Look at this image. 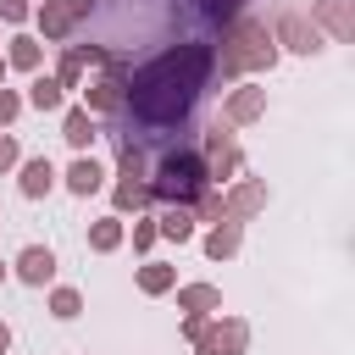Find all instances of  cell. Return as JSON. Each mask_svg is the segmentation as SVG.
<instances>
[{
    "label": "cell",
    "mask_w": 355,
    "mask_h": 355,
    "mask_svg": "<svg viewBox=\"0 0 355 355\" xmlns=\"http://www.w3.org/2000/svg\"><path fill=\"white\" fill-rule=\"evenodd\" d=\"M211 72H216L211 44H178V50H161L150 67H139L133 83H122V100H128V111L139 122L178 128V122H189V111L205 94Z\"/></svg>",
    "instance_id": "obj_1"
},
{
    "label": "cell",
    "mask_w": 355,
    "mask_h": 355,
    "mask_svg": "<svg viewBox=\"0 0 355 355\" xmlns=\"http://www.w3.org/2000/svg\"><path fill=\"white\" fill-rule=\"evenodd\" d=\"M277 61V39L261 17H233L227 39H222V72L239 78V72H266Z\"/></svg>",
    "instance_id": "obj_2"
},
{
    "label": "cell",
    "mask_w": 355,
    "mask_h": 355,
    "mask_svg": "<svg viewBox=\"0 0 355 355\" xmlns=\"http://www.w3.org/2000/svg\"><path fill=\"white\" fill-rule=\"evenodd\" d=\"M144 189H150V205H155V200H161V205H189V200L205 189L200 150H166L161 166H155V178H150Z\"/></svg>",
    "instance_id": "obj_3"
},
{
    "label": "cell",
    "mask_w": 355,
    "mask_h": 355,
    "mask_svg": "<svg viewBox=\"0 0 355 355\" xmlns=\"http://www.w3.org/2000/svg\"><path fill=\"white\" fill-rule=\"evenodd\" d=\"M200 166H205V183H227L239 166H244V155H239V144H233V128H211L205 133V150H200Z\"/></svg>",
    "instance_id": "obj_4"
},
{
    "label": "cell",
    "mask_w": 355,
    "mask_h": 355,
    "mask_svg": "<svg viewBox=\"0 0 355 355\" xmlns=\"http://www.w3.org/2000/svg\"><path fill=\"white\" fill-rule=\"evenodd\" d=\"M89 6H94V0H44V6H39V33H44V39H67V33L89 17Z\"/></svg>",
    "instance_id": "obj_5"
},
{
    "label": "cell",
    "mask_w": 355,
    "mask_h": 355,
    "mask_svg": "<svg viewBox=\"0 0 355 355\" xmlns=\"http://www.w3.org/2000/svg\"><path fill=\"white\" fill-rule=\"evenodd\" d=\"M261 111H266V89L244 83V89H233V94H227V105H222V122H227V128H244V122H255Z\"/></svg>",
    "instance_id": "obj_6"
},
{
    "label": "cell",
    "mask_w": 355,
    "mask_h": 355,
    "mask_svg": "<svg viewBox=\"0 0 355 355\" xmlns=\"http://www.w3.org/2000/svg\"><path fill=\"white\" fill-rule=\"evenodd\" d=\"M17 277H22L28 288H44V283L55 277V250H50V244H28V250L17 255Z\"/></svg>",
    "instance_id": "obj_7"
},
{
    "label": "cell",
    "mask_w": 355,
    "mask_h": 355,
    "mask_svg": "<svg viewBox=\"0 0 355 355\" xmlns=\"http://www.w3.org/2000/svg\"><path fill=\"white\" fill-rule=\"evenodd\" d=\"M261 205H266V183H261V178H250V183H239L233 194H222V216H227V222H244V216H255Z\"/></svg>",
    "instance_id": "obj_8"
},
{
    "label": "cell",
    "mask_w": 355,
    "mask_h": 355,
    "mask_svg": "<svg viewBox=\"0 0 355 355\" xmlns=\"http://www.w3.org/2000/svg\"><path fill=\"white\" fill-rule=\"evenodd\" d=\"M272 39H283V44H288V50H300V55H311V50H322V39H316V28H311V22L300 17V11H283V17H277V33H272Z\"/></svg>",
    "instance_id": "obj_9"
},
{
    "label": "cell",
    "mask_w": 355,
    "mask_h": 355,
    "mask_svg": "<svg viewBox=\"0 0 355 355\" xmlns=\"http://www.w3.org/2000/svg\"><path fill=\"white\" fill-rule=\"evenodd\" d=\"M205 344H211L216 355H244V344H250V327H244L239 316H222V322H211V327H205Z\"/></svg>",
    "instance_id": "obj_10"
},
{
    "label": "cell",
    "mask_w": 355,
    "mask_h": 355,
    "mask_svg": "<svg viewBox=\"0 0 355 355\" xmlns=\"http://www.w3.org/2000/svg\"><path fill=\"white\" fill-rule=\"evenodd\" d=\"M67 189H72V194H83V200H89V194H94V189H105V166H100V161H94V155H78V161H72V166H67Z\"/></svg>",
    "instance_id": "obj_11"
},
{
    "label": "cell",
    "mask_w": 355,
    "mask_h": 355,
    "mask_svg": "<svg viewBox=\"0 0 355 355\" xmlns=\"http://www.w3.org/2000/svg\"><path fill=\"white\" fill-rule=\"evenodd\" d=\"M39 61H44V44H39L33 33H17V39L6 44V67H17V72H39Z\"/></svg>",
    "instance_id": "obj_12"
},
{
    "label": "cell",
    "mask_w": 355,
    "mask_h": 355,
    "mask_svg": "<svg viewBox=\"0 0 355 355\" xmlns=\"http://www.w3.org/2000/svg\"><path fill=\"white\" fill-rule=\"evenodd\" d=\"M61 139H67V144H72V150L83 155V150L94 144V116H89L83 105H72V111L61 116Z\"/></svg>",
    "instance_id": "obj_13"
},
{
    "label": "cell",
    "mask_w": 355,
    "mask_h": 355,
    "mask_svg": "<svg viewBox=\"0 0 355 355\" xmlns=\"http://www.w3.org/2000/svg\"><path fill=\"white\" fill-rule=\"evenodd\" d=\"M50 189H55V166H50L44 155L22 161V194H28V200H44Z\"/></svg>",
    "instance_id": "obj_14"
},
{
    "label": "cell",
    "mask_w": 355,
    "mask_h": 355,
    "mask_svg": "<svg viewBox=\"0 0 355 355\" xmlns=\"http://www.w3.org/2000/svg\"><path fill=\"white\" fill-rule=\"evenodd\" d=\"M155 233L172 239V244H189V239H194V216H189V205H166V211L155 216Z\"/></svg>",
    "instance_id": "obj_15"
},
{
    "label": "cell",
    "mask_w": 355,
    "mask_h": 355,
    "mask_svg": "<svg viewBox=\"0 0 355 355\" xmlns=\"http://www.w3.org/2000/svg\"><path fill=\"white\" fill-rule=\"evenodd\" d=\"M239 244H244V227H239V222H216V227L205 233V255H211V261L239 255Z\"/></svg>",
    "instance_id": "obj_16"
},
{
    "label": "cell",
    "mask_w": 355,
    "mask_h": 355,
    "mask_svg": "<svg viewBox=\"0 0 355 355\" xmlns=\"http://www.w3.org/2000/svg\"><path fill=\"white\" fill-rule=\"evenodd\" d=\"M178 305L211 316V311H222V288H216V283H183V288H178Z\"/></svg>",
    "instance_id": "obj_17"
},
{
    "label": "cell",
    "mask_w": 355,
    "mask_h": 355,
    "mask_svg": "<svg viewBox=\"0 0 355 355\" xmlns=\"http://www.w3.org/2000/svg\"><path fill=\"white\" fill-rule=\"evenodd\" d=\"M61 100H67V89H61L55 78L33 72V83H28V105H33V111H61Z\"/></svg>",
    "instance_id": "obj_18"
},
{
    "label": "cell",
    "mask_w": 355,
    "mask_h": 355,
    "mask_svg": "<svg viewBox=\"0 0 355 355\" xmlns=\"http://www.w3.org/2000/svg\"><path fill=\"white\" fill-rule=\"evenodd\" d=\"M83 111H128V100H122V78H100V83H89V105Z\"/></svg>",
    "instance_id": "obj_19"
},
{
    "label": "cell",
    "mask_w": 355,
    "mask_h": 355,
    "mask_svg": "<svg viewBox=\"0 0 355 355\" xmlns=\"http://www.w3.org/2000/svg\"><path fill=\"white\" fill-rule=\"evenodd\" d=\"M116 244H122V216H100V222L89 227V250H94V255H111Z\"/></svg>",
    "instance_id": "obj_20"
},
{
    "label": "cell",
    "mask_w": 355,
    "mask_h": 355,
    "mask_svg": "<svg viewBox=\"0 0 355 355\" xmlns=\"http://www.w3.org/2000/svg\"><path fill=\"white\" fill-rule=\"evenodd\" d=\"M139 288H144V294H166V288H178V272H172L166 261H144V266H139Z\"/></svg>",
    "instance_id": "obj_21"
},
{
    "label": "cell",
    "mask_w": 355,
    "mask_h": 355,
    "mask_svg": "<svg viewBox=\"0 0 355 355\" xmlns=\"http://www.w3.org/2000/svg\"><path fill=\"white\" fill-rule=\"evenodd\" d=\"M111 200H116V211H144L150 205V189H144V178H122L111 189Z\"/></svg>",
    "instance_id": "obj_22"
},
{
    "label": "cell",
    "mask_w": 355,
    "mask_h": 355,
    "mask_svg": "<svg viewBox=\"0 0 355 355\" xmlns=\"http://www.w3.org/2000/svg\"><path fill=\"white\" fill-rule=\"evenodd\" d=\"M189 216H194V222H222V189L205 183V189L189 200Z\"/></svg>",
    "instance_id": "obj_23"
},
{
    "label": "cell",
    "mask_w": 355,
    "mask_h": 355,
    "mask_svg": "<svg viewBox=\"0 0 355 355\" xmlns=\"http://www.w3.org/2000/svg\"><path fill=\"white\" fill-rule=\"evenodd\" d=\"M116 166H122V178H144V166H150V155H144V144H133V139H122V144H116Z\"/></svg>",
    "instance_id": "obj_24"
},
{
    "label": "cell",
    "mask_w": 355,
    "mask_h": 355,
    "mask_svg": "<svg viewBox=\"0 0 355 355\" xmlns=\"http://www.w3.org/2000/svg\"><path fill=\"white\" fill-rule=\"evenodd\" d=\"M316 11H322V22L333 28V39H349V11H344V0H316Z\"/></svg>",
    "instance_id": "obj_25"
},
{
    "label": "cell",
    "mask_w": 355,
    "mask_h": 355,
    "mask_svg": "<svg viewBox=\"0 0 355 355\" xmlns=\"http://www.w3.org/2000/svg\"><path fill=\"white\" fill-rule=\"evenodd\" d=\"M78 311H83V294H78V288H55V294H50V316H61V322H72Z\"/></svg>",
    "instance_id": "obj_26"
},
{
    "label": "cell",
    "mask_w": 355,
    "mask_h": 355,
    "mask_svg": "<svg viewBox=\"0 0 355 355\" xmlns=\"http://www.w3.org/2000/svg\"><path fill=\"white\" fill-rule=\"evenodd\" d=\"M78 78H83V55H78V50H67V55H61V67H55V83H61V89H78Z\"/></svg>",
    "instance_id": "obj_27"
},
{
    "label": "cell",
    "mask_w": 355,
    "mask_h": 355,
    "mask_svg": "<svg viewBox=\"0 0 355 355\" xmlns=\"http://www.w3.org/2000/svg\"><path fill=\"white\" fill-rule=\"evenodd\" d=\"M205 6V17H216V22H233L239 11H244V0H200Z\"/></svg>",
    "instance_id": "obj_28"
},
{
    "label": "cell",
    "mask_w": 355,
    "mask_h": 355,
    "mask_svg": "<svg viewBox=\"0 0 355 355\" xmlns=\"http://www.w3.org/2000/svg\"><path fill=\"white\" fill-rule=\"evenodd\" d=\"M17 111H22V94H17V89H0V128H11Z\"/></svg>",
    "instance_id": "obj_29"
},
{
    "label": "cell",
    "mask_w": 355,
    "mask_h": 355,
    "mask_svg": "<svg viewBox=\"0 0 355 355\" xmlns=\"http://www.w3.org/2000/svg\"><path fill=\"white\" fill-rule=\"evenodd\" d=\"M205 327H211V316H200V311H189V316H183V338L205 344Z\"/></svg>",
    "instance_id": "obj_30"
},
{
    "label": "cell",
    "mask_w": 355,
    "mask_h": 355,
    "mask_svg": "<svg viewBox=\"0 0 355 355\" xmlns=\"http://www.w3.org/2000/svg\"><path fill=\"white\" fill-rule=\"evenodd\" d=\"M28 0H0V22H28Z\"/></svg>",
    "instance_id": "obj_31"
},
{
    "label": "cell",
    "mask_w": 355,
    "mask_h": 355,
    "mask_svg": "<svg viewBox=\"0 0 355 355\" xmlns=\"http://www.w3.org/2000/svg\"><path fill=\"white\" fill-rule=\"evenodd\" d=\"M161 233H155V222H133V250H150Z\"/></svg>",
    "instance_id": "obj_32"
},
{
    "label": "cell",
    "mask_w": 355,
    "mask_h": 355,
    "mask_svg": "<svg viewBox=\"0 0 355 355\" xmlns=\"http://www.w3.org/2000/svg\"><path fill=\"white\" fill-rule=\"evenodd\" d=\"M17 161H22V155H17V139H11V133H0V172H11Z\"/></svg>",
    "instance_id": "obj_33"
},
{
    "label": "cell",
    "mask_w": 355,
    "mask_h": 355,
    "mask_svg": "<svg viewBox=\"0 0 355 355\" xmlns=\"http://www.w3.org/2000/svg\"><path fill=\"white\" fill-rule=\"evenodd\" d=\"M6 349H11V327L0 322V355H6Z\"/></svg>",
    "instance_id": "obj_34"
},
{
    "label": "cell",
    "mask_w": 355,
    "mask_h": 355,
    "mask_svg": "<svg viewBox=\"0 0 355 355\" xmlns=\"http://www.w3.org/2000/svg\"><path fill=\"white\" fill-rule=\"evenodd\" d=\"M194 355H216V349H211V344H194Z\"/></svg>",
    "instance_id": "obj_35"
},
{
    "label": "cell",
    "mask_w": 355,
    "mask_h": 355,
    "mask_svg": "<svg viewBox=\"0 0 355 355\" xmlns=\"http://www.w3.org/2000/svg\"><path fill=\"white\" fill-rule=\"evenodd\" d=\"M0 89H6V61H0Z\"/></svg>",
    "instance_id": "obj_36"
},
{
    "label": "cell",
    "mask_w": 355,
    "mask_h": 355,
    "mask_svg": "<svg viewBox=\"0 0 355 355\" xmlns=\"http://www.w3.org/2000/svg\"><path fill=\"white\" fill-rule=\"evenodd\" d=\"M0 283H6V266H0Z\"/></svg>",
    "instance_id": "obj_37"
}]
</instances>
